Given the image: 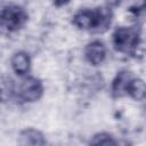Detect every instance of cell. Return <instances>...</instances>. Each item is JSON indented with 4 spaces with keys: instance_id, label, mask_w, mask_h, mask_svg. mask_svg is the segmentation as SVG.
Segmentation results:
<instances>
[{
    "instance_id": "6da1fadb",
    "label": "cell",
    "mask_w": 146,
    "mask_h": 146,
    "mask_svg": "<svg viewBox=\"0 0 146 146\" xmlns=\"http://www.w3.org/2000/svg\"><path fill=\"white\" fill-rule=\"evenodd\" d=\"M111 21L112 11L105 7L81 9L73 17L74 25H76L79 29L92 32H103L107 30Z\"/></svg>"
},
{
    "instance_id": "7a4b0ae2",
    "label": "cell",
    "mask_w": 146,
    "mask_h": 146,
    "mask_svg": "<svg viewBox=\"0 0 146 146\" xmlns=\"http://www.w3.org/2000/svg\"><path fill=\"white\" fill-rule=\"evenodd\" d=\"M140 43V30L138 27H117L113 33L114 48L124 54H133Z\"/></svg>"
},
{
    "instance_id": "3957f363",
    "label": "cell",
    "mask_w": 146,
    "mask_h": 146,
    "mask_svg": "<svg viewBox=\"0 0 146 146\" xmlns=\"http://www.w3.org/2000/svg\"><path fill=\"white\" fill-rule=\"evenodd\" d=\"M27 21V13L18 5L7 3L0 6V26L8 31L19 30Z\"/></svg>"
},
{
    "instance_id": "277c9868",
    "label": "cell",
    "mask_w": 146,
    "mask_h": 146,
    "mask_svg": "<svg viewBox=\"0 0 146 146\" xmlns=\"http://www.w3.org/2000/svg\"><path fill=\"white\" fill-rule=\"evenodd\" d=\"M42 92L43 87L41 81L33 76H27L23 79L14 88V95L21 102H35L40 99Z\"/></svg>"
},
{
    "instance_id": "5b68a950",
    "label": "cell",
    "mask_w": 146,
    "mask_h": 146,
    "mask_svg": "<svg viewBox=\"0 0 146 146\" xmlns=\"http://www.w3.org/2000/svg\"><path fill=\"white\" fill-rule=\"evenodd\" d=\"M133 80V76L128 71H121L117 73L115 79L113 80L112 84V91L115 97H122L128 95L129 88L131 84V81Z\"/></svg>"
},
{
    "instance_id": "8992f818",
    "label": "cell",
    "mask_w": 146,
    "mask_h": 146,
    "mask_svg": "<svg viewBox=\"0 0 146 146\" xmlns=\"http://www.w3.org/2000/svg\"><path fill=\"white\" fill-rule=\"evenodd\" d=\"M84 54L89 63H91L92 65H99L100 63L104 62L106 57V48L102 41L96 40V41L90 42L86 47Z\"/></svg>"
},
{
    "instance_id": "52a82bcc",
    "label": "cell",
    "mask_w": 146,
    "mask_h": 146,
    "mask_svg": "<svg viewBox=\"0 0 146 146\" xmlns=\"http://www.w3.org/2000/svg\"><path fill=\"white\" fill-rule=\"evenodd\" d=\"M17 144L18 146H44L46 139L40 131L29 128L19 133Z\"/></svg>"
},
{
    "instance_id": "ba28073f",
    "label": "cell",
    "mask_w": 146,
    "mask_h": 146,
    "mask_svg": "<svg viewBox=\"0 0 146 146\" xmlns=\"http://www.w3.org/2000/svg\"><path fill=\"white\" fill-rule=\"evenodd\" d=\"M11 66L17 74L19 75L26 74L30 71V66H31L30 56L24 51H19L15 54L11 58Z\"/></svg>"
},
{
    "instance_id": "9c48e42d",
    "label": "cell",
    "mask_w": 146,
    "mask_h": 146,
    "mask_svg": "<svg viewBox=\"0 0 146 146\" xmlns=\"http://www.w3.org/2000/svg\"><path fill=\"white\" fill-rule=\"evenodd\" d=\"M128 95L137 100H141L145 96V84H144L143 80L133 78V80L131 81Z\"/></svg>"
},
{
    "instance_id": "30bf717a",
    "label": "cell",
    "mask_w": 146,
    "mask_h": 146,
    "mask_svg": "<svg viewBox=\"0 0 146 146\" xmlns=\"http://www.w3.org/2000/svg\"><path fill=\"white\" fill-rule=\"evenodd\" d=\"M115 143L116 140L113 138V136L106 132H100L92 137L90 140V146H115Z\"/></svg>"
},
{
    "instance_id": "8fae6325",
    "label": "cell",
    "mask_w": 146,
    "mask_h": 146,
    "mask_svg": "<svg viewBox=\"0 0 146 146\" xmlns=\"http://www.w3.org/2000/svg\"><path fill=\"white\" fill-rule=\"evenodd\" d=\"M115 146H130V144L127 140H116Z\"/></svg>"
}]
</instances>
